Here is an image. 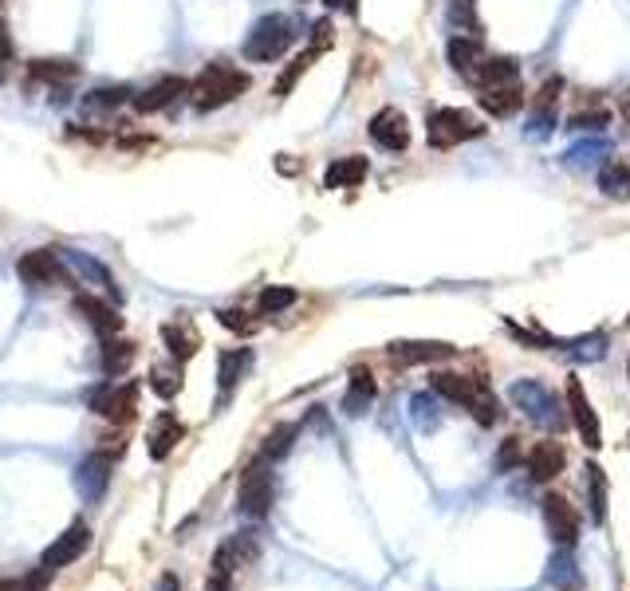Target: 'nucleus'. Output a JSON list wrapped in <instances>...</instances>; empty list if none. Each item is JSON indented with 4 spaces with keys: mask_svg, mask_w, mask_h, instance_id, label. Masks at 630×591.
<instances>
[{
    "mask_svg": "<svg viewBox=\"0 0 630 591\" xmlns=\"http://www.w3.org/2000/svg\"><path fill=\"white\" fill-rule=\"evenodd\" d=\"M249 83V71H241L237 64H225V60H213L189 79V103H193V111L205 115V111L237 103L249 91Z\"/></svg>",
    "mask_w": 630,
    "mask_h": 591,
    "instance_id": "obj_1",
    "label": "nucleus"
},
{
    "mask_svg": "<svg viewBox=\"0 0 630 591\" xmlns=\"http://www.w3.org/2000/svg\"><path fill=\"white\" fill-rule=\"evenodd\" d=\"M296 44V24L284 12H268L252 24L249 40H245V60L249 64H276L292 52Z\"/></svg>",
    "mask_w": 630,
    "mask_h": 591,
    "instance_id": "obj_2",
    "label": "nucleus"
},
{
    "mask_svg": "<svg viewBox=\"0 0 630 591\" xmlns=\"http://www.w3.org/2000/svg\"><path fill=\"white\" fill-rule=\"evenodd\" d=\"M481 134H485L481 119H473V115L461 111V107H434V111L426 115V142H430L434 150H453V146L473 142V138H481Z\"/></svg>",
    "mask_w": 630,
    "mask_h": 591,
    "instance_id": "obj_3",
    "label": "nucleus"
},
{
    "mask_svg": "<svg viewBox=\"0 0 630 591\" xmlns=\"http://www.w3.org/2000/svg\"><path fill=\"white\" fill-rule=\"evenodd\" d=\"M272 501H276V473H272V461L256 458L249 469H245V477H241L237 509H241L249 521H260V517H268Z\"/></svg>",
    "mask_w": 630,
    "mask_h": 591,
    "instance_id": "obj_4",
    "label": "nucleus"
},
{
    "mask_svg": "<svg viewBox=\"0 0 630 591\" xmlns=\"http://www.w3.org/2000/svg\"><path fill=\"white\" fill-rule=\"evenodd\" d=\"M512 402H516V406L524 410V418L536 422V426H548V430H560V426H564V406L556 402V394L548 391L544 383H536V379L512 383Z\"/></svg>",
    "mask_w": 630,
    "mask_h": 591,
    "instance_id": "obj_5",
    "label": "nucleus"
},
{
    "mask_svg": "<svg viewBox=\"0 0 630 591\" xmlns=\"http://www.w3.org/2000/svg\"><path fill=\"white\" fill-rule=\"evenodd\" d=\"M87 406L103 414L111 426H130L138 414V383H103L91 391Z\"/></svg>",
    "mask_w": 630,
    "mask_h": 591,
    "instance_id": "obj_6",
    "label": "nucleus"
},
{
    "mask_svg": "<svg viewBox=\"0 0 630 591\" xmlns=\"http://www.w3.org/2000/svg\"><path fill=\"white\" fill-rule=\"evenodd\" d=\"M16 272L28 288H52V284H67V272H63V257L56 249H32L16 261Z\"/></svg>",
    "mask_w": 630,
    "mask_h": 591,
    "instance_id": "obj_7",
    "label": "nucleus"
},
{
    "mask_svg": "<svg viewBox=\"0 0 630 591\" xmlns=\"http://www.w3.org/2000/svg\"><path fill=\"white\" fill-rule=\"evenodd\" d=\"M453 343H441V339H394L386 347V359L398 363V367H418V363H441V359H453Z\"/></svg>",
    "mask_w": 630,
    "mask_h": 591,
    "instance_id": "obj_8",
    "label": "nucleus"
},
{
    "mask_svg": "<svg viewBox=\"0 0 630 591\" xmlns=\"http://www.w3.org/2000/svg\"><path fill=\"white\" fill-rule=\"evenodd\" d=\"M367 134H371V142H375V146L390 150V154H402V150L410 146V138H414V131H410V119H406L398 107H382V111H375V119H371Z\"/></svg>",
    "mask_w": 630,
    "mask_h": 591,
    "instance_id": "obj_9",
    "label": "nucleus"
},
{
    "mask_svg": "<svg viewBox=\"0 0 630 591\" xmlns=\"http://www.w3.org/2000/svg\"><path fill=\"white\" fill-rule=\"evenodd\" d=\"M87 544H91V528L83 525V521H75V525L67 528L63 536H56L48 548H44V556H40V568H48V572H56V568H67V564H75L83 552H87Z\"/></svg>",
    "mask_w": 630,
    "mask_h": 591,
    "instance_id": "obj_10",
    "label": "nucleus"
},
{
    "mask_svg": "<svg viewBox=\"0 0 630 591\" xmlns=\"http://www.w3.org/2000/svg\"><path fill=\"white\" fill-rule=\"evenodd\" d=\"M567 410H571V422H575L583 446H587V450H599V446H603L599 418H595V410H591V402H587V391H583V383H579L575 375L567 379Z\"/></svg>",
    "mask_w": 630,
    "mask_h": 591,
    "instance_id": "obj_11",
    "label": "nucleus"
},
{
    "mask_svg": "<svg viewBox=\"0 0 630 591\" xmlns=\"http://www.w3.org/2000/svg\"><path fill=\"white\" fill-rule=\"evenodd\" d=\"M524 103H528V99H524L520 79H512V83H493V87H477V107H481L485 115H493V119H512Z\"/></svg>",
    "mask_w": 630,
    "mask_h": 591,
    "instance_id": "obj_12",
    "label": "nucleus"
},
{
    "mask_svg": "<svg viewBox=\"0 0 630 591\" xmlns=\"http://www.w3.org/2000/svg\"><path fill=\"white\" fill-rule=\"evenodd\" d=\"M544 525H548V536L556 540V548H575V540H579V521H575V509L567 505L560 493L544 497Z\"/></svg>",
    "mask_w": 630,
    "mask_h": 591,
    "instance_id": "obj_13",
    "label": "nucleus"
},
{
    "mask_svg": "<svg viewBox=\"0 0 630 591\" xmlns=\"http://www.w3.org/2000/svg\"><path fill=\"white\" fill-rule=\"evenodd\" d=\"M182 95H189L186 79H182V75H166V79H158V83H150L146 91L134 95V111L154 115V111H166L170 103H178Z\"/></svg>",
    "mask_w": 630,
    "mask_h": 591,
    "instance_id": "obj_14",
    "label": "nucleus"
},
{
    "mask_svg": "<svg viewBox=\"0 0 630 591\" xmlns=\"http://www.w3.org/2000/svg\"><path fill=\"white\" fill-rule=\"evenodd\" d=\"M186 438V426L178 422V414H170V410H162L154 422H150V434H146V450H150V458L154 461H166L174 450H178V442Z\"/></svg>",
    "mask_w": 630,
    "mask_h": 591,
    "instance_id": "obj_15",
    "label": "nucleus"
},
{
    "mask_svg": "<svg viewBox=\"0 0 630 591\" xmlns=\"http://www.w3.org/2000/svg\"><path fill=\"white\" fill-rule=\"evenodd\" d=\"M445 60L449 67L461 75V79H477V71L485 64V48H481V40H473V36H449V44H445Z\"/></svg>",
    "mask_w": 630,
    "mask_h": 591,
    "instance_id": "obj_16",
    "label": "nucleus"
},
{
    "mask_svg": "<svg viewBox=\"0 0 630 591\" xmlns=\"http://www.w3.org/2000/svg\"><path fill=\"white\" fill-rule=\"evenodd\" d=\"M560 91H564V79L560 75H552L548 83H540V91L532 95V119H528V127H532V138L536 134H548L552 131V123H556V103H560Z\"/></svg>",
    "mask_w": 630,
    "mask_h": 591,
    "instance_id": "obj_17",
    "label": "nucleus"
},
{
    "mask_svg": "<svg viewBox=\"0 0 630 591\" xmlns=\"http://www.w3.org/2000/svg\"><path fill=\"white\" fill-rule=\"evenodd\" d=\"M524 465H528L532 481H556V477L564 473L567 454H564V446H560L556 438H548V442H536V446L528 450Z\"/></svg>",
    "mask_w": 630,
    "mask_h": 591,
    "instance_id": "obj_18",
    "label": "nucleus"
},
{
    "mask_svg": "<svg viewBox=\"0 0 630 591\" xmlns=\"http://www.w3.org/2000/svg\"><path fill=\"white\" fill-rule=\"evenodd\" d=\"M111 461L115 458H107V454L99 450V454H91V458L75 469V489H79L83 501H99V497H103V489H107V481H111Z\"/></svg>",
    "mask_w": 630,
    "mask_h": 591,
    "instance_id": "obj_19",
    "label": "nucleus"
},
{
    "mask_svg": "<svg viewBox=\"0 0 630 591\" xmlns=\"http://www.w3.org/2000/svg\"><path fill=\"white\" fill-rule=\"evenodd\" d=\"M371 174V162L363 154H347V158H335L327 170H323V186L327 190H355L363 186Z\"/></svg>",
    "mask_w": 630,
    "mask_h": 591,
    "instance_id": "obj_20",
    "label": "nucleus"
},
{
    "mask_svg": "<svg viewBox=\"0 0 630 591\" xmlns=\"http://www.w3.org/2000/svg\"><path fill=\"white\" fill-rule=\"evenodd\" d=\"M75 312H83V320L99 331L103 339H111V335H119V331H123V316H119L111 304L95 300V296H75Z\"/></svg>",
    "mask_w": 630,
    "mask_h": 591,
    "instance_id": "obj_21",
    "label": "nucleus"
},
{
    "mask_svg": "<svg viewBox=\"0 0 630 591\" xmlns=\"http://www.w3.org/2000/svg\"><path fill=\"white\" fill-rule=\"evenodd\" d=\"M375 375L367 371V367H355L351 371V383H347V394H343V410L351 414V418H363L367 410H371V402H375Z\"/></svg>",
    "mask_w": 630,
    "mask_h": 591,
    "instance_id": "obj_22",
    "label": "nucleus"
},
{
    "mask_svg": "<svg viewBox=\"0 0 630 591\" xmlns=\"http://www.w3.org/2000/svg\"><path fill=\"white\" fill-rule=\"evenodd\" d=\"M481 383H485V379H473V375H457V371H438V375L430 379L434 394L449 398V402H457V406H469V402H473V394L481 391Z\"/></svg>",
    "mask_w": 630,
    "mask_h": 591,
    "instance_id": "obj_23",
    "label": "nucleus"
},
{
    "mask_svg": "<svg viewBox=\"0 0 630 591\" xmlns=\"http://www.w3.org/2000/svg\"><path fill=\"white\" fill-rule=\"evenodd\" d=\"M162 343L170 347V355H174L178 363H186V359L197 355V347H201V331L182 316V320H170V324L162 328Z\"/></svg>",
    "mask_w": 630,
    "mask_h": 591,
    "instance_id": "obj_24",
    "label": "nucleus"
},
{
    "mask_svg": "<svg viewBox=\"0 0 630 591\" xmlns=\"http://www.w3.org/2000/svg\"><path fill=\"white\" fill-rule=\"evenodd\" d=\"M134 355H138V347H134L130 339H119V335L103 339V351H99L103 375H107V379H123L126 371H130V363H134Z\"/></svg>",
    "mask_w": 630,
    "mask_h": 591,
    "instance_id": "obj_25",
    "label": "nucleus"
},
{
    "mask_svg": "<svg viewBox=\"0 0 630 591\" xmlns=\"http://www.w3.org/2000/svg\"><path fill=\"white\" fill-rule=\"evenodd\" d=\"M249 363H252L249 347H229V351L217 355V387H221V394H233V387L241 383V375H245Z\"/></svg>",
    "mask_w": 630,
    "mask_h": 591,
    "instance_id": "obj_26",
    "label": "nucleus"
},
{
    "mask_svg": "<svg viewBox=\"0 0 630 591\" xmlns=\"http://www.w3.org/2000/svg\"><path fill=\"white\" fill-rule=\"evenodd\" d=\"M599 190L615 201H630V154L611 158L603 170H599Z\"/></svg>",
    "mask_w": 630,
    "mask_h": 591,
    "instance_id": "obj_27",
    "label": "nucleus"
},
{
    "mask_svg": "<svg viewBox=\"0 0 630 591\" xmlns=\"http://www.w3.org/2000/svg\"><path fill=\"white\" fill-rule=\"evenodd\" d=\"M583 477H587V501H591V521H595V525H603V521H607V473H603V469H599L595 461H587Z\"/></svg>",
    "mask_w": 630,
    "mask_h": 591,
    "instance_id": "obj_28",
    "label": "nucleus"
},
{
    "mask_svg": "<svg viewBox=\"0 0 630 591\" xmlns=\"http://www.w3.org/2000/svg\"><path fill=\"white\" fill-rule=\"evenodd\" d=\"M319 56H323V52H315V48H304V52H300V56H296L292 64L280 71V79H276L272 95H276V99H288V95H292V87H296V83L304 79V71H308V67H312Z\"/></svg>",
    "mask_w": 630,
    "mask_h": 591,
    "instance_id": "obj_29",
    "label": "nucleus"
},
{
    "mask_svg": "<svg viewBox=\"0 0 630 591\" xmlns=\"http://www.w3.org/2000/svg\"><path fill=\"white\" fill-rule=\"evenodd\" d=\"M150 391L158 398H178L182 394V363H154L150 367Z\"/></svg>",
    "mask_w": 630,
    "mask_h": 591,
    "instance_id": "obj_30",
    "label": "nucleus"
},
{
    "mask_svg": "<svg viewBox=\"0 0 630 591\" xmlns=\"http://www.w3.org/2000/svg\"><path fill=\"white\" fill-rule=\"evenodd\" d=\"M465 410H469V418L481 422V426H497V422H501V402H497V394H493L489 383H481V391L473 394V402H469Z\"/></svg>",
    "mask_w": 630,
    "mask_h": 591,
    "instance_id": "obj_31",
    "label": "nucleus"
},
{
    "mask_svg": "<svg viewBox=\"0 0 630 591\" xmlns=\"http://www.w3.org/2000/svg\"><path fill=\"white\" fill-rule=\"evenodd\" d=\"M28 75H32L36 83H52V87H60V83H71V79L79 75V67L71 64V60H36V64L28 67Z\"/></svg>",
    "mask_w": 630,
    "mask_h": 591,
    "instance_id": "obj_32",
    "label": "nucleus"
},
{
    "mask_svg": "<svg viewBox=\"0 0 630 591\" xmlns=\"http://www.w3.org/2000/svg\"><path fill=\"white\" fill-rule=\"evenodd\" d=\"M512 79H520V64L508 60V56H493V60L481 64L473 83H477V87H493V83H512Z\"/></svg>",
    "mask_w": 630,
    "mask_h": 591,
    "instance_id": "obj_33",
    "label": "nucleus"
},
{
    "mask_svg": "<svg viewBox=\"0 0 630 591\" xmlns=\"http://www.w3.org/2000/svg\"><path fill=\"white\" fill-rule=\"evenodd\" d=\"M296 426L292 422H284V426H276L268 438H264V446H260V458L264 461H280V458H288L292 454V442H296Z\"/></svg>",
    "mask_w": 630,
    "mask_h": 591,
    "instance_id": "obj_34",
    "label": "nucleus"
},
{
    "mask_svg": "<svg viewBox=\"0 0 630 591\" xmlns=\"http://www.w3.org/2000/svg\"><path fill=\"white\" fill-rule=\"evenodd\" d=\"M410 418H414V426H418L422 434H434L441 422V410H438V402H434V394H414V398H410Z\"/></svg>",
    "mask_w": 630,
    "mask_h": 591,
    "instance_id": "obj_35",
    "label": "nucleus"
},
{
    "mask_svg": "<svg viewBox=\"0 0 630 591\" xmlns=\"http://www.w3.org/2000/svg\"><path fill=\"white\" fill-rule=\"evenodd\" d=\"M67 261L75 264V268H79L83 276H91V280H99V284H103V288L111 292V300H119V288H115V276H111V272H107L103 264H99V261H91V257H83V253H75V249H67Z\"/></svg>",
    "mask_w": 630,
    "mask_h": 591,
    "instance_id": "obj_36",
    "label": "nucleus"
},
{
    "mask_svg": "<svg viewBox=\"0 0 630 591\" xmlns=\"http://www.w3.org/2000/svg\"><path fill=\"white\" fill-rule=\"evenodd\" d=\"M571 131H603L607 123H611V111L603 107V103H595V107H579V111H571Z\"/></svg>",
    "mask_w": 630,
    "mask_h": 591,
    "instance_id": "obj_37",
    "label": "nucleus"
},
{
    "mask_svg": "<svg viewBox=\"0 0 630 591\" xmlns=\"http://www.w3.org/2000/svg\"><path fill=\"white\" fill-rule=\"evenodd\" d=\"M292 304H296V292H292V288L272 284V288H264V292H260L256 312H260V316H276V312H284V308H292Z\"/></svg>",
    "mask_w": 630,
    "mask_h": 591,
    "instance_id": "obj_38",
    "label": "nucleus"
},
{
    "mask_svg": "<svg viewBox=\"0 0 630 591\" xmlns=\"http://www.w3.org/2000/svg\"><path fill=\"white\" fill-rule=\"evenodd\" d=\"M603 351H607V335H583L579 343H571V355L579 363H595Z\"/></svg>",
    "mask_w": 630,
    "mask_h": 591,
    "instance_id": "obj_39",
    "label": "nucleus"
},
{
    "mask_svg": "<svg viewBox=\"0 0 630 591\" xmlns=\"http://www.w3.org/2000/svg\"><path fill=\"white\" fill-rule=\"evenodd\" d=\"M48 568L40 572H28V576H16V580H0V591H48Z\"/></svg>",
    "mask_w": 630,
    "mask_h": 591,
    "instance_id": "obj_40",
    "label": "nucleus"
},
{
    "mask_svg": "<svg viewBox=\"0 0 630 591\" xmlns=\"http://www.w3.org/2000/svg\"><path fill=\"white\" fill-rule=\"evenodd\" d=\"M217 320H221V328L237 331V335H252L256 331V320H252L249 312H241V308H221Z\"/></svg>",
    "mask_w": 630,
    "mask_h": 591,
    "instance_id": "obj_41",
    "label": "nucleus"
},
{
    "mask_svg": "<svg viewBox=\"0 0 630 591\" xmlns=\"http://www.w3.org/2000/svg\"><path fill=\"white\" fill-rule=\"evenodd\" d=\"M229 548H233L237 564H252V560L260 556V544H256V536H252V532H237V536L229 540Z\"/></svg>",
    "mask_w": 630,
    "mask_h": 591,
    "instance_id": "obj_42",
    "label": "nucleus"
},
{
    "mask_svg": "<svg viewBox=\"0 0 630 591\" xmlns=\"http://www.w3.org/2000/svg\"><path fill=\"white\" fill-rule=\"evenodd\" d=\"M524 458H528V454H524L520 438L512 434V438H504V442H501V454H497V469H516V465H520Z\"/></svg>",
    "mask_w": 630,
    "mask_h": 591,
    "instance_id": "obj_43",
    "label": "nucleus"
},
{
    "mask_svg": "<svg viewBox=\"0 0 630 591\" xmlns=\"http://www.w3.org/2000/svg\"><path fill=\"white\" fill-rule=\"evenodd\" d=\"M571 162H595V158H607V142H579V146H571V154H567Z\"/></svg>",
    "mask_w": 630,
    "mask_h": 591,
    "instance_id": "obj_44",
    "label": "nucleus"
},
{
    "mask_svg": "<svg viewBox=\"0 0 630 591\" xmlns=\"http://www.w3.org/2000/svg\"><path fill=\"white\" fill-rule=\"evenodd\" d=\"M552 584H571L575 580V572H571V556H567V548H560L556 556H552Z\"/></svg>",
    "mask_w": 630,
    "mask_h": 591,
    "instance_id": "obj_45",
    "label": "nucleus"
},
{
    "mask_svg": "<svg viewBox=\"0 0 630 591\" xmlns=\"http://www.w3.org/2000/svg\"><path fill=\"white\" fill-rule=\"evenodd\" d=\"M331 44H335L331 20H315V24H312V44H308V48H315V52H327Z\"/></svg>",
    "mask_w": 630,
    "mask_h": 591,
    "instance_id": "obj_46",
    "label": "nucleus"
},
{
    "mask_svg": "<svg viewBox=\"0 0 630 591\" xmlns=\"http://www.w3.org/2000/svg\"><path fill=\"white\" fill-rule=\"evenodd\" d=\"M130 99V87H107V91H99L91 103L95 107H115V103H126Z\"/></svg>",
    "mask_w": 630,
    "mask_h": 591,
    "instance_id": "obj_47",
    "label": "nucleus"
},
{
    "mask_svg": "<svg viewBox=\"0 0 630 591\" xmlns=\"http://www.w3.org/2000/svg\"><path fill=\"white\" fill-rule=\"evenodd\" d=\"M16 56V44H12V36H8V28L0 24V64H8Z\"/></svg>",
    "mask_w": 630,
    "mask_h": 591,
    "instance_id": "obj_48",
    "label": "nucleus"
},
{
    "mask_svg": "<svg viewBox=\"0 0 630 591\" xmlns=\"http://www.w3.org/2000/svg\"><path fill=\"white\" fill-rule=\"evenodd\" d=\"M205 591H233V584H229V576L213 572V576H209V584H205Z\"/></svg>",
    "mask_w": 630,
    "mask_h": 591,
    "instance_id": "obj_49",
    "label": "nucleus"
},
{
    "mask_svg": "<svg viewBox=\"0 0 630 591\" xmlns=\"http://www.w3.org/2000/svg\"><path fill=\"white\" fill-rule=\"evenodd\" d=\"M327 8H339V12H347V16H355L359 12V0H323Z\"/></svg>",
    "mask_w": 630,
    "mask_h": 591,
    "instance_id": "obj_50",
    "label": "nucleus"
},
{
    "mask_svg": "<svg viewBox=\"0 0 630 591\" xmlns=\"http://www.w3.org/2000/svg\"><path fill=\"white\" fill-rule=\"evenodd\" d=\"M154 591H182V584H178V576H174V572H166V576L158 580V588Z\"/></svg>",
    "mask_w": 630,
    "mask_h": 591,
    "instance_id": "obj_51",
    "label": "nucleus"
},
{
    "mask_svg": "<svg viewBox=\"0 0 630 591\" xmlns=\"http://www.w3.org/2000/svg\"><path fill=\"white\" fill-rule=\"evenodd\" d=\"M461 4H469V0H461Z\"/></svg>",
    "mask_w": 630,
    "mask_h": 591,
    "instance_id": "obj_52",
    "label": "nucleus"
},
{
    "mask_svg": "<svg viewBox=\"0 0 630 591\" xmlns=\"http://www.w3.org/2000/svg\"><path fill=\"white\" fill-rule=\"evenodd\" d=\"M627 328H630V320H627Z\"/></svg>",
    "mask_w": 630,
    "mask_h": 591,
    "instance_id": "obj_53",
    "label": "nucleus"
}]
</instances>
